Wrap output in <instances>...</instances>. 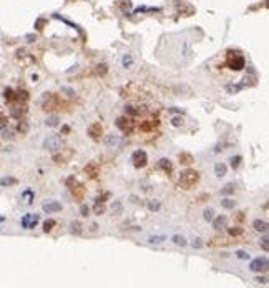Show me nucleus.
<instances>
[{"mask_svg": "<svg viewBox=\"0 0 269 288\" xmlns=\"http://www.w3.org/2000/svg\"><path fill=\"white\" fill-rule=\"evenodd\" d=\"M71 193L75 195V198H83V195H85V188H83V185H80L78 182H76V183L71 186Z\"/></svg>", "mask_w": 269, "mask_h": 288, "instance_id": "nucleus-15", "label": "nucleus"}, {"mask_svg": "<svg viewBox=\"0 0 269 288\" xmlns=\"http://www.w3.org/2000/svg\"><path fill=\"white\" fill-rule=\"evenodd\" d=\"M17 130L20 133H27L28 132V123L27 122H20V123H18V127H17Z\"/></svg>", "mask_w": 269, "mask_h": 288, "instance_id": "nucleus-36", "label": "nucleus"}, {"mask_svg": "<svg viewBox=\"0 0 269 288\" xmlns=\"http://www.w3.org/2000/svg\"><path fill=\"white\" fill-rule=\"evenodd\" d=\"M33 196H35V195H33L32 190H25V191L22 193V198L25 200L27 203H32V201H33Z\"/></svg>", "mask_w": 269, "mask_h": 288, "instance_id": "nucleus-26", "label": "nucleus"}, {"mask_svg": "<svg viewBox=\"0 0 269 288\" xmlns=\"http://www.w3.org/2000/svg\"><path fill=\"white\" fill-rule=\"evenodd\" d=\"M171 125L173 127H181V125H183V118H181V117H175V118L171 120Z\"/></svg>", "mask_w": 269, "mask_h": 288, "instance_id": "nucleus-40", "label": "nucleus"}, {"mask_svg": "<svg viewBox=\"0 0 269 288\" xmlns=\"http://www.w3.org/2000/svg\"><path fill=\"white\" fill-rule=\"evenodd\" d=\"M156 125H158L156 120H155V122H153V120H145V122H143L141 125H140V128H141L143 132H150V130H153V128H155Z\"/></svg>", "mask_w": 269, "mask_h": 288, "instance_id": "nucleus-18", "label": "nucleus"}, {"mask_svg": "<svg viewBox=\"0 0 269 288\" xmlns=\"http://www.w3.org/2000/svg\"><path fill=\"white\" fill-rule=\"evenodd\" d=\"M42 208L45 213H55V212H60L62 210V205L58 201H48V203H43Z\"/></svg>", "mask_w": 269, "mask_h": 288, "instance_id": "nucleus-11", "label": "nucleus"}, {"mask_svg": "<svg viewBox=\"0 0 269 288\" xmlns=\"http://www.w3.org/2000/svg\"><path fill=\"white\" fill-rule=\"evenodd\" d=\"M5 123H7V115H3L0 112V125H5Z\"/></svg>", "mask_w": 269, "mask_h": 288, "instance_id": "nucleus-51", "label": "nucleus"}, {"mask_svg": "<svg viewBox=\"0 0 269 288\" xmlns=\"http://www.w3.org/2000/svg\"><path fill=\"white\" fill-rule=\"evenodd\" d=\"M173 242H175L176 245H181V247H185V245H186V238L181 237V235H175V237H173Z\"/></svg>", "mask_w": 269, "mask_h": 288, "instance_id": "nucleus-31", "label": "nucleus"}, {"mask_svg": "<svg viewBox=\"0 0 269 288\" xmlns=\"http://www.w3.org/2000/svg\"><path fill=\"white\" fill-rule=\"evenodd\" d=\"M140 113V110H134L133 107H126V115H131V117H134V115Z\"/></svg>", "mask_w": 269, "mask_h": 288, "instance_id": "nucleus-47", "label": "nucleus"}, {"mask_svg": "<svg viewBox=\"0 0 269 288\" xmlns=\"http://www.w3.org/2000/svg\"><path fill=\"white\" fill-rule=\"evenodd\" d=\"M269 240H267V237H262V240H261V247H262V250L264 252H267L269 250Z\"/></svg>", "mask_w": 269, "mask_h": 288, "instance_id": "nucleus-43", "label": "nucleus"}, {"mask_svg": "<svg viewBox=\"0 0 269 288\" xmlns=\"http://www.w3.org/2000/svg\"><path fill=\"white\" fill-rule=\"evenodd\" d=\"M3 220H5V217H0V222H3Z\"/></svg>", "mask_w": 269, "mask_h": 288, "instance_id": "nucleus-55", "label": "nucleus"}, {"mask_svg": "<svg viewBox=\"0 0 269 288\" xmlns=\"http://www.w3.org/2000/svg\"><path fill=\"white\" fill-rule=\"evenodd\" d=\"M88 135L93 138V140H100L102 138V135H103V127H102V123H98V122H95V123H92V125L88 127Z\"/></svg>", "mask_w": 269, "mask_h": 288, "instance_id": "nucleus-9", "label": "nucleus"}, {"mask_svg": "<svg viewBox=\"0 0 269 288\" xmlns=\"http://www.w3.org/2000/svg\"><path fill=\"white\" fill-rule=\"evenodd\" d=\"M27 40H28V42H33V40H37V35H33V33H28V35H27Z\"/></svg>", "mask_w": 269, "mask_h": 288, "instance_id": "nucleus-52", "label": "nucleus"}, {"mask_svg": "<svg viewBox=\"0 0 269 288\" xmlns=\"http://www.w3.org/2000/svg\"><path fill=\"white\" fill-rule=\"evenodd\" d=\"M198 180H199V173L196 170H185V172H181L180 173V180H178V183H180L181 188H185V190H191L193 186L198 183Z\"/></svg>", "mask_w": 269, "mask_h": 288, "instance_id": "nucleus-1", "label": "nucleus"}, {"mask_svg": "<svg viewBox=\"0 0 269 288\" xmlns=\"http://www.w3.org/2000/svg\"><path fill=\"white\" fill-rule=\"evenodd\" d=\"M17 183V178H12V177H5V178L0 180V185L2 186H8V185H15Z\"/></svg>", "mask_w": 269, "mask_h": 288, "instance_id": "nucleus-25", "label": "nucleus"}, {"mask_svg": "<svg viewBox=\"0 0 269 288\" xmlns=\"http://www.w3.org/2000/svg\"><path fill=\"white\" fill-rule=\"evenodd\" d=\"M25 113H27V108L25 107H13L10 110V115H12V117H15V118H20L22 115H25Z\"/></svg>", "mask_w": 269, "mask_h": 288, "instance_id": "nucleus-19", "label": "nucleus"}, {"mask_svg": "<svg viewBox=\"0 0 269 288\" xmlns=\"http://www.w3.org/2000/svg\"><path fill=\"white\" fill-rule=\"evenodd\" d=\"M38 222H40V217H38L37 213H27V215H23V218L20 220L22 227L25 228V230H32V228H35Z\"/></svg>", "mask_w": 269, "mask_h": 288, "instance_id": "nucleus-4", "label": "nucleus"}, {"mask_svg": "<svg viewBox=\"0 0 269 288\" xmlns=\"http://www.w3.org/2000/svg\"><path fill=\"white\" fill-rule=\"evenodd\" d=\"M211 222H213V228H214V230H221V228H224V227H226V223H228V218L224 217V215H219L218 218L211 220Z\"/></svg>", "mask_w": 269, "mask_h": 288, "instance_id": "nucleus-13", "label": "nucleus"}, {"mask_svg": "<svg viewBox=\"0 0 269 288\" xmlns=\"http://www.w3.org/2000/svg\"><path fill=\"white\" fill-rule=\"evenodd\" d=\"M58 122H60L58 117H57V115H52V117H48L45 120V125L47 127H57V125H58Z\"/></svg>", "mask_w": 269, "mask_h": 288, "instance_id": "nucleus-23", "label": "nucleus"}, {"mask_svg": "<svg viewBox=\"0 0 269 288\" xmlns=\"http://www.w3.org/2000/svg\"><path fill=\"white\" fill-rule=\"evenodd\" d=\"M116 143H118V137H116V135H108L107 138H105V145L110 147V148L115 147Z\"/></svg>", "mask_w": 269, "mask_h": 288, "instance_id": "nucleus-21", "label": "nucleus"}, {"mask_svg": "<svg viewBox=\"0 0 269 288\" xmlns=\"http://www.w3.org/2000/svg\"><path fill=\"white\" fill-rule=\"evenodd\" d=\"M226 65L231 70H243L244 65H246V60H244V57L241 54L229 50L228 55H226Z\"/></svg>", "mask_w": 269, "mask_h": 288, "instance_id": "nucleus-2", "label": "nucleus"}, {"mask_svg": "<svg viewBox=\"0 0 269 288\" xmlns=\"http://www.w3.org/2000/svg\"><path fill=\"white\" fill-rule=\"evenodd\" d=\"M236 257H238V258H241V260H248V258H249V253L243 252V250H239V252H236Z\"/></svg>", "mask_w": 269, "mask_h": 288, "instance_id": "nucleus-44", "label": "nucleus"}, {"mask_svg": "<svg viewBox=\"0 0 269 288\" xmlns=\"http://www.w3.org/2000/svg\"><path fill=\"white\" fill-rule=\"evenodd\" d=\"M249 268H251L253 271H266L267 270V258H254V260L249 263Z\"/></svg>", "mask_w": 269, "mask_h": 288, "instance_id": "nucleus-8", "label": "nucleus"}, {"mask_svg": "<svg viewBox=\"0 0 269 288\" xmlns=\"http://www.w3.org/2000/svg\"><path fill=\"white\" fill-rule=\"evenodd\" d=\"M121 62H123V67H125V68H128V67H131V65H133V59H131V55H125Z\"/></svg>", "mask_w": 269, "mask_h": 288, "instance_id": "nucleus-33", "label": "nucleus"}, {"mask_svg": "<svg viewBox=\"0 0 269 288\" xmlns=\"http://www.w3.org/2000/svg\"><path fill=\"white\" fill-rule=\"evenodd\" d=\"M234 191V183H228L224 188H221V195H231Z\"/></svg>", "mask_w": 269, "mask_h": 288, "instance_id": "nucleus-29", "label": "nucleus"}, {"mask_svg": "<svg viewBox=\"0 0 269 288\" xmlns=\"http://www.w3.org/2000/svg\"><path fill=\"white\" fill-rule=\"evenodd\" d=\"M43 148H47V150H50V152H55V150H58V148H62V137L50 135L48 138H45Z\"/></svg>", "mask_w": 269, "mask_h": 288, "instance_id": "nucleus-5", "label": "nucleus"}, {"mask_svg": "<svg viewBox=\"0 0 269 288\" xmlns=\"http://www.w3.org/2000/svg\"><path fill=\"white\" fill-rule=\"evenodd\" d=\"M241 88H244V85L241 83V85H226V90H228V92H239V90H241Z\"/></svg>", "mask_w": 269, "mask_h": 288, "instance_id": "nucleus-35", "label": "nucleus"}, {"mask_svg": "<svg viewBox=\"0 0 269 288\" xmlns=\"http://www.w3.org/2000/svg\"><path fill=\"white\" fill-rule=\"evenodd\" d=\"M85 173L90 177V178H97V177L100 175V167L97 165V163H88V165L85 167Z\"/></svg>", "mask_w": 269, "mask_h": 288, "instance_id": "nucleus-10", "label": "nucleus"}, {"mask_svg": "<svg viewBox=\"0 0 269 288\" xmlns=\"http://www.w3.org/2000/svg\"><path fill=\"white\" fill-rule=\"evenodd\" d=\"M221 205H223L224 208H234L236 201H233V200H229V198H224L223 201H221Z\"/></svg>", "mask_w": 269, "mask_h": 288, "instance_id": "nucleus-34", "label": "nucleus"}, {"mask_svg": "<svg viewBox=\"0 0 269 288\" xmlns=\"http://www.w3.org/2000/svg\"><path fill=\"white\" fill-rule=\"evenodd\" d=\"M203 218L206 220V222H211V220L214 218V212L211 208H206L204 212H203Z\"/></svg>", "mask_w": 269, "mask_h": 288, "instance_id": "nucleus-30", "label": "nucleus"}, {"mask_svg": "<svg viewBox=\"0 0 269 288\" xmlns=\"http://www.w3.org/2000/svg\"><path fill=\"white\" fill-rule=\"evenodd\" d=\"M62 132H63V133H68L70 128H68V127H63V128H62Z\"/></svg>", "mask_w": 269, "mask_h": 288, "instance_id": "nucleus-54", "label": "nucleus"}, {"mask_svg": "<svg viewBox=\"0 0 269 288\" xmlns=\"http://www.w3.org/2000/svg\"><path fill=\"white\" fill-rule=\"evenodd\" d=\"M43 25H45V20H42V18H40V20H37V22H35V28H38V30H40V28H42Z\"/></svg>", "mask_w": 269, "mask_h": 288, "instance_id": "nucleus-50", "label": "nucleus"}, {"mask_svg": "<svg viewBox=\"0 0 269 288\" xmlns=\"http://www.w3.org/2000/svg\"><path fill=\"white\" fill-rule=\"evenodd\" d=\"M253 227L256 232H262V233H266L267 232V223L264 222V220H254V223H253Z\"/></svg>", "mask_w": 269, "mask_h": 288, "instance_id": "nucleus-17", "label": "nucleus"}, {"mask_svg": "<svg viewBox=\"0 0 269 288\" xmlns=\"http://www.w3.org/2000/svg\"><path fill=\"white\" fill-rule=\"evenodd\" d=\"M178 160H180L181 165H191V163L194 162V158H193V155H191V153H188V152H181L180 155H178Z\"/></svg>", "mask_w": 269, "mask_h": 288, "instance_id": "nucleus-12", "label": "nucleus"}, {"mask_svg": "<svg viewBox=\"0 0 269 288\" xmlns=\"http://www.w3.org/2000/svg\"><path fill=\"white\" fill-rule=\"evenodd\" d=\"M112 210H113V213H120V212H121V203H120V201H115Z\"/></svg>", "mask_w": 269, "mask_h": 288, "instance_id": "nucleus-46", "label": "nucleus"}, {"mask_svg": "<svg viewBox=\"0 0 269 288\" xmlns=\"http://www.w3.org/2000/svg\"><path fill=\"white\" fill-rule=\"evenodd\" d=\"M103 212H105L103 203H98V201H97V203H95V213H97V215H102Z\"/></svg>", "mask_w": 269, "mask_h": 288, "instance_id": "nucleus-39", "label": "nucleus"}, {"mask_svg": "<svg viewBox=\"0 0 269 288\" xmlns=\"http://www.w3.org/2000/svg\"><path fill=\"white\" fill-rule=\"evenodd\" d=\"M55 227V220H45L43 222V232L45 233H48V232H52V228Z\"/></svg>", "mask_w": 269, "mask_h": 288, "instance_id": "nucleus-24", "label": "nucleus"}, {"mask_svg": "<svg viewBox=\"0 0 269 288\" xmlns=\"http://www.w3.org/2000/svg\"><path fill=\"white\" fill-rule=\"evenodd\" d=\"M80 213H81V217H88L90 208L86 207V205H81V207H80Z\"/></svg>", "mask_w": 269, "mask_h": 288, "instance_id": "nucleus-45", "label": "nucleus"}, {"mask_svg": "<svg viewBox=\"0 0 269 288\" xmlns=\"http://www.w3.org/2000/svg\"><path fill=\"white\" fill-rule=\"evenodd\" d=\"M160 8H148V7H140L134 10V13H140V12H158Z\"/></svg>", "mask_w": 269, "mask_h": 288, "instance_id": "nucleus-41", "label": "nucleus"}, {"mask_svg": "<svg viewBox=\"0 0 269 288\" xmlns=\"http://www.w3.org/2000/svg\"><path fill=\"white\" fill-rule=\"evenodd\" d=\"M42 107H43V110H47V112H53V110H62L63 103H62V100L57 97V95L45 93V98H43V102H42Z\"/></svg>", "mask_w": 269, "mask_h": 288, "instance_id": "nucleus-3", "label": "nucleus"}, {"mask_svg": "<svg viewBox=\"0 0 269 288\" xmlns=\"http://www.w3.org/2000/svg\"><path fill=\"white\" fill-rule=\"evenodd\" d=\"M165 240H166L165 235H156V237H150V238H148V242H150V243H163Z\"/></svg>", "mask_w": 269, "mask_h": 288, "instance_id": "nucleus-28", "label": "nucleus"}, {"mask_svg": "<svg viewBox=\"0 0 269 288\" xmlns=\"http://www.w3.org/2000/svg\"><path fill=\"white\" fill-rule=\"evenodd\" d=\"M116 127L125 133V135H131V132H133V122L128 117H120V118H116Z\"/></svg>", "mask_w": 269, "mask_h": 288, "instance_id": "nucleus-6", "label": "nucleus"}, {"mask_svg": "<svg viewBox=\"0 0 269 288\" xmlns=\"http://www.w3.org/2000/svg\"><path fill=\"white\" fill-rule=\"evenodd\" d=\"M226 172H228V167L224 165V163H216L214 165V173L218 178H223L224 175H226Z\"/></svg>", "mask_w": 269, "mask_h": 288, "instance_id": "nucleus-16", "label": "nucleus"}, {"mask_svg": "<svg viewBox=\"0 0 269 288\" xmlns=\"http://www.w3.org/2000/svg\"><path fill=\"white\" fill-rule=\"evenodd\" d=\"M75 183H76L75 177H70V178H66V186H68V188H71V186H73Z\"/></svg>", "mask_w": 269, "mask_h": 288, "instance_id": "nucleus-48", "label": "nucleus"}, {"mask_svg": "<svg viewBox=\"0 0 269 288\" xmlns=\"http://www.w3.org/2000/svg\"><path fill=\"white\" fill-rule=\"evenodd\" d=\"M229 162H231V167H233V170H236L238 167H239V163H241V157H233V158H231V160H229Z\"/></svg>", "mask_w": 269, "mask_h": 288, "instance_id": "nucleus-37", "label": "nucleus"}, {"mask_svg": "<svg viewBox=\"0 0 269 288\" xmlns=\"http://www.w3.org/2000/svg\"><path fill=\"white\" fill-rule=\"evenodd\" d=\"M244 233V228H241V227H233V228H229V235L231 237H239V235H243Z\"/></svg>", "mask_w": 269, "mask_h": 288, "instance_id": "nucleus-27", "label": "nucleus"}, {"mask_svg": "<svg viewBox=\"0 0 269 288\" xmlns=\"http://www.w3.org/2000/svg\"><path fill=\"white\" fill-rule=\"evenodd\" d=\"M95 72H97L98 75H105V73H107V65H105V64L98 65V67H97V70H95Z\"/></svg>", "mask_w": 269, "mask_h": 288, "instance_id": "nucleus-42", "label": "nucleus"}, {"mask_svg": "<svg viewBox=\"0 0 269 288\" xmlns=\"http://www.w3.org/2000/svg\"><path fill=\"white\" fill-rule=\"evenodd\" d=\"M158 167H160L165 173H171V172H173V165H171V162L168 160V158H161V160L158 162Z\"/></svg>", "mask_w": 269, "mask_h": 288, "instance_id": "nucleus-14", "label": "nucleus"}, {"mask_svg": "<svg viewBox=\"0 0 269 288\" xmlns=\"http://www.w3.org/2000/svg\"><path fill=\"white\" fill-rule=\"evenodd\" d=\"M193 247H196V248L203 247V240H201V238H196L194 242H193Z\"/></svg>", "mask_w": 269, "mask_h": 288, "instance_id": "nucleus-49", "label": "nucleus"}, {"mask_svg": "<svg viewBox=\"0 0 269 288\" xmlns=\"http://www.w3.org/2000/svg\"><path fill=\"white\" fill-rule=\"evenodd\" d=\"M160 208H161L160 200H150L148 201V210H150V212H158Z\"/></svg>", "mask_w": 269, "mask_h": 288, "instance_id": "nucleus-20", "label": "nucleus"}, {"mask_svg": "<svg viewBox=\"0 0 269 288\" xmlns=\"http://www.w3.org/2000/svg\"><path fill=\"white\" fill-rule=\"evenodd\" d=\"M256 281H259V283H266L267 280H266V278H264V276H259V278H258Z\"/></svg>", "mask_w": 269, "mask_h": 288, "instance_id": "nucleus-53", "label": "nucleus"}, {"mask_svg": "<svg viewBox=\"0 0 269 288\" xmlns=\"http://www.w3.org/2000/svg\"><path fill=\"white\" fill-rule=\"evenodd\" d=\"M3 95H5V98L8 102H13V100H15V92H13L12 88H7L5 92H3Z\"/></svg>", "mask_w": 269, "mask_h": 288, "instance_id": "nucleus-32", "label": "nucleus"}, {"mask_svg": "<svg viewBox=\"0 0 269 288\" xmlns=\"http://www.w3.org/2000/svg\"><path fill=\"white\" fill-rule=\"evenodd\" d=\"M71 232L76 233V235L81 233V225H80L78 222H73V223H71Z\"/></svg>", "mask_w": 269, "mask_h": 288, "instance_id": "nucleus-38", "label": "nucleus"}, {"mask_svg": "<svg viewBox=\"0 0 269 288\" xmlns=\"http://www.w3.org/2000/svg\"><path fill=\"white\" fill-rule=\"evenodd\" d=\"M131 162H133V165L136 167V168H141V167H145V165H146V162H148V155H146V152H143V150H136V152H133V155H131Z\"/></svg>", "mask_w": 269, "mask_h": 288, "instance_id": "nucleus-7", "label": "nucleus"}, {"mask_svg": "<svg viewBox=\"0 0 269 288\" xmlns=\"http://www.w3.org/2000/svg\"><path fill=\"white\" fill-rule=\"evenodd\" d=\"M15 100H18V102H27V100H28V92H27V90H18V92L15 93Z\"/></svg>", "mask_w": 269, "mask_h": 288, "instance_id": "nucleus-22", "label": "nucleus"}]
</instances>
